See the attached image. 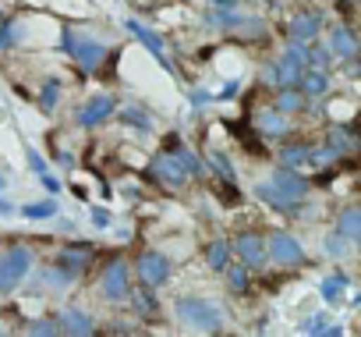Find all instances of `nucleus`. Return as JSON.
<instances>
[{"mask_svg": "<svg viewBox=\"0 0 361 337\" xmlns=\"http://www.w3.org/2000/svg\"><path fill=\"white\" fill-rule=\"evenodd\" d=\"M166 149L180 160V167L188 171V178H202V175H206V167H202V160L195 156V149L180 146V138H177V135H170V138H166Z\"/></svg>", "mask_w": 361, "mask_h": 337, "instance_id": "obj_17", "label": "nucleus"}, {"mask_svg": "<svg viewBox=\"0 0 361 337\" xmlns=\"http://www.w3.org/2000/svg\"><path fill=\"white\" fill-rule=\"evenodd\" d=\"M25 160H29V171H32V175H43V171H47V160H43L36 149H29V156H25Z\"/></svg>", "mask_w": 361, "mask_h": 337, "instance_id": "obj_38", "label": "nucleus"}, {"mask_svg": "<svg viewBox=\"0 0 361 337\" xmlns=\"http://www.w3.org/2000/svg\"><path fill=\"white\" fill-rule=\"evenodd\" d=\"M350 288V277L343 273V270H333L329 277H322V284H319V295H322V302L326 305H336L340 298H343V291Z\"/></svg>", "mask_w": 361, "mask_h": 337, "instance_id": "obj_19", "label": "nucleus"}, {"mask_svg": "<svg viewBox=\"0 0 361 337\" xmlns=\"http://www.w3.org/2000/svg\"><path fill=\"white\" fill-rule=\"evenodd\" d=\"M4 185H8V178H4V175H0V189H4Z\"/></svg>", "mask_w": 361, "mask_h": 337, "instance_id": "obj_46", "label": "nucleus"}, {"mask_svg": "<svg viewBox=\"0 0 361 337\" xmlns=\"http://www.w3.org/2000/svg\"><path fill=\"white\" fill-rule=\"evenodd\" d=\"M124 29H128V32H131V36H135V40H138V43H142V47H145V50L166 68V71H170V64H166V43H163L159 32H152L149 25H142V22H135V18H128Z\"/></svg>", "mask_w": 361, "mask_h": 337, "instance_id": "obj_14", "label": "nucleus"}, {"mask_svg": "<svg viewBox=\"0 0 361 337\" xmlns=\"http://www.w3.org/2000/svg\"><path fill=\"white\" fill-rule=\"evenodd\" d=\"M61 50H64L85 75L99 71L103 61L110 57V47H106V43H99V40H92V36L71 29V25H61Z\"/></svg>", "mask_w": 361, "mask_h": 337, "instance_id": "obj_1", "label": "nucleus"}, {"mask_svg": "<svg viewBox=\"0 0 361 337\" xmlns=\"http://www.w3.org/2000/svg\"><path fill=\"white\" fill-rule=\"evenodd\" d=\"M92 224H96V227H110L114 220H110V213H106L103 206H92Z\"/></svg>", "mask_w": 361, "mask_h": 337, "instance_id": "obj_42", "label": "nucleus"}, {"mask_svg": "<svg viewBox=\"0 0 361 337\" xmlns=\"http://www.w3.org/2000/svg\"><path fill=\"white\" fill-rule=\"evenodd\" d=\"M333 61H336V57H333V50H329L326 43H319V40L308 43V68H322V71H329Z\"/></svg>", "mask_w": 361, "mask_h": 337, "instance_id": "obj_31", "label": "nucleus"}, {"mask_svg": "<svg viewBox=\"0 0 361 337\" xmlns=\"http://www.w3.org/2000/svg\"><path fill=\"white\" fill-rule=\"evenodd\" d=\"M32 337H54V333H61V316L57 319H29V326H25Z\"/></svg>", "mask_w": 361, "mask_h": 337, "instance_id": "obj_35", "label": "nucleus"}, {"mask_svg": "<svg viewBox=\"0 0 361 337\" xmlns=\"http://www.w3.org/2000/svg\"><path fill=\"white\" fill-rule=\"evenodd\" d=\"M121 121L128 124V128H135V131H152V117L138 107V103H128V107H121Z\"/></svg>", "mask_w": 361, "mask_h": 337, "instance_id": "obj_26", "label": "nucleus"}, {"mask_svg": "<svg viewBox=\"0 0 361 337\" xmlns=\"http://www.w3.org/2000/svg\"><path fill=\"white\" fill-rule=\"evenodd\" d=\"M61 93H64V85H61L57 78H47L43 89H39V110H43V114H54L57 103H61Z\"/></svg>", "mask_w": 361, "mask_h": 337, "instance_id": "obj_28", "label": "nucleus"}, {"mask_svg": "<svg viewBox=\"0 0 361 337\" xmlns=\"http://www.w3.org/2000/svg\"><path fill=\"white\" fill-rule=\"evenodd\" d=\"M326 142H329V146H333L340 156H343V153H354V146H357V138H354V135H350L343 124H333V128L326 131Z\"/></svg>", "mask_w": 361, "mask_h": 337, "instance_id": "obj_29", "label": "nucleus"}, {"mask_svg": "<svg viewBox=\"0 0 361 337\" xmlns=\"http://www.w3.org/2000/svg\"><path fill=\"white\" fill-rule=\"evenodd\" d=\"M326 47H329V50H333V57H340V61H354V54L361 50V43H357L354 29H347V25H336V29H329V40H326Z\"/></svg>", "mask_w": 361, "mask_h": 337, "instance_id": "obj_15", "label": "nucleus"}, {"mask_svg": "<svg viewBox=\"0 0 361 337\" xmlns=\"http://www.w3.org/2000/svg\"><path fill=\"white\" fill-rule=\"evenodd\" d=\"M298 89L305 93V100H322L329 93V71L322 68H305L298 78Z\"/></svg>", "mask_w": 361, "mask_h": 337, "instance_id": "obj_16", "label": "nucleus"}, {"mask_svg": "<svg viewBox=\"0 0 361 337\" xmlns=\"http://www.w3.org/2000/svg\"><path fill=\"white\" fill-rule=\"evenodd\" d=\"M173 312L177 319L192 326V330H224V309L202 295H185L173 302Z\"/></svg>", "mask_w": 361, "mask_h": 337, "instance_id": "obj_2", "label": "nucleus"}, {"mask_svg": "<svg viewBox=\"0 0 361 337\" xmlns=\"http://www.w3.org/2000/svg\"><path fill=\"white\" fill-rule=\"evenodd\" d=\"M188 100H192V107H206V103H213V93L209 89H192Z\"/></svg>", "mask_w": 361, "mask_h": 337, "instance_id": "obj_40", "label": "nucleus"}, {"mask_svg": "<svg viewBox=\"0 0 361 337\" xmlns=\"http://www.w3.org/2000/svg\"><path fill=\"white\" fill-rule=\"evenodd\" d=\"M22 43V25L15 18H0V54H8Z\"/></svg>", "mask_w": 361, "mask_h": 337, "instance_id": "obj_30", "label": "nucleus"}, {"mask_svg": "<svg viewBox=\"0 0 361 337\" xmlns=\"http://www.w3.org/2000/svg\"><path fill=\"white\" fill-rule=\"evenodd\" d=\"M326 326H329V316L326 312H312V316H305L301 319V333H326Z\"/></svg>", "mask_w": 361, "mask_h": 337, "instance_id": "obj_37", "label": "nucleus"}, {"mask_svg": "<svg viewBox=\"0 0 361 337\" xmlns=\"http://www.w3.org/2000/svg\"><path fill=\"white\" fill-rule=\"evenodd\" d=\"M269 185H273L283 199H290V203H301V199L308 196V189H312V182L298 171V167H283V163L269 175Z\"/></svg>", "mask_w": 361, "mask_h": 337, "instance_id": "obj_9", "label": "nucleus"}, {"mask_svg": "<svg viewBox=\"0 0 361 337\" xmlns=\"http://www.w3.org/2000/svg\"><path fill=\"white\" fill-rule=\"evenodd\" d=\"M145 178L156 182L159 189H170V192H180V189L188 185V171L180 167V160H177L170 149H163V153H156V156L149 160Z\"/></svg>", "mask_w": 361, "mask_h": 337, "instance_id": "obj_5", "label": "nucleus"}, {"mask_svg": "<svg viewBox=\"0 0 361 337\" xmlns=\"http://www.w3.org/2000/svg\"><path fill=\"white\" fill-rule=\"evenodd\" d=\"M209 4H216V8H238L241 0H209Z\"/></svg>", "mask_w": 361, "mask_h": 337, "instance_id": "obj_44", "label": "nucleus"}, {"mask_svg": "<svg viewBox=\"0 0 361 337\" xmlns=\"http://www.w3.org/2000/svg\"><path fill=\"white\" fill-rule=\"evenodd\" d=\"M227 288H231V295H245L248 291V284H252V270L241 263V266H234V263H227Z\"/></svg>", "mask_w": 361, "mask_h": 337, "instance_id": "obj_27", "label": "nucleus"}, {"mask_svg": "<svg viewBox=\"0 0 361 337\" xmlns=\"http://www.w3.org/2000/svg\"><path fill=\"white\" fill-rule=\"evenodd\" d=\"M354 242H357V252H361V235H357V238H354Z\"/></svg>", "mask_w": 361, "mask_h": 337, "instance_id": "obj_47", "label": "nucleus"}, {"mask_svg": "<svg viewBox=\"0 0 361 337\" xmlns=\"http://www.w3.org/2000/svg\"><path fill=\"white\" fill-rule=\"evenodd\" d=\"M32 249L29 245H8L0 249V295H11L29 273H32Z\"/></svg>", "mask_w": 361, "mask_h": 337, "instance_id": "obj_4", "label": "nucleus"}, {"mask_svg": "<svg viewBox=\"0 0 361 337\" xmlns=\"http://www.w3.org/2000/svg\"><path fill=\"white\" fill-rule=\"evenodd\" d=\"M238 93H241V82L234 78V82H227V85H224V89H220V93L213 96V100H224V103H227V100H234Z\"/></svg>", "mask_w": 361, "mask_h": 337, "instance_id": "obj_39", "label": "nucleus"}, {"mask_svg": "<svg viewBox=\"0 0 361 337\" xmlns=\"http://www.w3.org/2000/svg\"><path fill=\"white\" fill-rule=\"evenodd\" d=\"M128 298L135 302V312H138L142 319H152V316L159 312V302H156L152 288H149V284H142V280H138V288H135V291H128Z\"/></svg>", "mask_w": 361, "mask_h": 337, "instance_id": "obj_22", "label": "nucleus"}, {"mask_svg": "<svg viewBox=\"0 0 361 337\" xmlns=\"http://www.w3.org/2000/svg\"><path fill=\"white\" fill-rule=\"evenodd\" d=\"M8 213H15V206L8 199H0V217H8Z\"/></svg>", "mask_w": 361, "mask_h": 337, "instance_id": "obj_45", "label": "nucleus"}, {"mask_svg": "<svg viewBox=\"0 0 361 337\" xmlns=\"http://www.w3.org/2000/svg\"><path fill=\"white\" fill-rule=\"evenodd\" d=\"M89 259H92V245H64V249L54 256V263H50V270H47V280L57 284V288H68V284H75V280L85 273Z\"/></svg>", "mask_w": 361, "mask_h": 337, "instance_id": "obj_3", "label": "nucleus"}, {"mask_svg": "<svg viewBox=\"0 0 361 337\" xmlns=\"http://www.w3.org/2000/svg\"><path fill=\"white\" fill-rule=\"evenodd\" d=\"M357 149H361V138H357Z\"/></svg>", "mask_w": 361, "mask_h": 337, "instance_id": "obj_48", "label": "nucleus"}, {"mask_svg": "<svg viewBox=\"0 0 361 337\" xmlns=\"http://www.w3.org/2000/svg\"><path fill=\"white\" fill-rule=\"evenodd\" d=\"M39 182H43V189H47L50 196H57V192H61V182H57L50 171H43V175H39Z\"/></svg>", "mask_w": 361, "mask_h": 337, "instance_id": "obj_41", "label": "nucleus"}, {"mask_svg": "<svg viewBox=\"0 0 361 337\" xmlns=\"http://www.w3.org/2000/svg\"><path fill=\"white\" fill-rule=\"evenodd\" d=\"M209 160H213V167L220 171V178H224L227 185H234V182H238V175H234V163H231L220 149H213V153H209Z\"/></svg>", "mask_w": 361, "mask_h": 337, "instance_id": "obj_36", "label": "nucleus"}, {"mask_svg": "<svg viewBox=\"0 0 361 337\" xmlns=\"http://www.w3.org/2000/svg\"><path fill=\"white\" fill-rule=\"evenodd\" d=\"M61 333L85 337V333H96V323H92V316L82 312V309H64V312H61Z\"/></svg>", "mask_w": 361, "mask_h": 337, "instance_id": "obj_18", "label": "nucleus"}, {"mask_svg": "<svg viewBox=\"0 0 361 337\" xmlns=\"http://www.w3.org/2000/svg\"><path fill=\"white\" fill-rule=\"evenodd\" d=\"M273 107H276V110H283V114L290 117V114H301V110L308 107V100H305V93H301L298 85H280V93H276Z\"/></svg>", "mask_w": 361, "mask_h": 337, "instance_id": "obj_20", "label": "nucleus"}, {"mask_svg": "<svg viewBox=\"0 0 361 337\" xmlns=\"http://www.w3.org/2000/svg\"><path fill=\"white\" fill-rule=\"evenodd\" d=\"M319 32H322V15H315V11H298L287 22V40L312 43V40H319Z\"/></svg>", "mask_w": 361, "mask_h": 337, "instance_id": "obj_13", "label": "nucleus"}, {"mask_svg": "<svg viewBox=\"0 0 361 337\" xmlns=\"http://www.w3.org/2000/svg\"><path fill=\"white\" fill-rule=\"evenodd\" d=\"M266 259L273 263V266H287V270H294V266H305V245L290 235V231H273L269 238H266Z\"/></svg>", "mask_w": 361, "mask_h": 337, "instance_id": "obj_6", "label": "nucleus"}, {"mask_svg": "<svg viewBox=\"0 0 361 337\" xmlns=\"http://www.w3.org/2000/svg\"><path fill=\"white\" fill-rule=\"evenodd\" d=\"M301 71H305V64L294 61V57H287V54H280V61H273V78H276V85H298Z\"/></svg>", "mask_w": 361, "mask_h": 337, "instance_id": "obj_21", "label": "nucleus"}, {"mask_svg": "<svg viewBox=\"0 0 361 337\" xmlns=\"http://www.w3.org/2000/svg\"><path fill=\"white\" fill-rule=\"evenodd\" d=\"M231 249H234V256H238L248 270H259L262 263H269V259H266V238H262L259 231H241V235L231 242Z\"/></svg>", "mask_w": 361, "mask_h": 337, "instance_id": "obj_10", "label": "nucleus"}, {"mask_svg": "<svg viewBox=\"0 0 361 337\" xmlns=\"http://www.w3.org/2000/svg\"><path fill=\"white\" fill-rule=\"evenodd\" d=\"M231 256H234V249H231V242H227V238H213V242L206 245V263H209V270H216V273H224V270H227Z\"/></svg>", "mask_w": 361, "mask_h": 337, "instance_id": "obj_23", "label": "nucleus"}, {"mask_svg": "<svg viewBox=\"0 0 361 337\" xmlns=\"http://www.w3.org/2000/svg\"><path fill=\"white\" fill-rule=\"evenodd\" d=\"M322 252H326L329 259H343V256L350 252V242H347L340 231H333V235H326V238H322Z\"/></svg>", "mask_w": 361, "mask_h": 337, "instance_id": "obj_34", "label": "nucleus"}, {"mask_svg": "<svg viewBox=\"0 0 361 337\" xmlns=\"http://www.w3.org/2000/svg\"><path fill=\"white\" fill-rule=\"evenodd\" d=\"M280 163L283 167H308V142H283L280 146Z\"/></svg>", "mask_w": 361, "mask_h": 337, "instance_id": "obj_25", "label": "nucleus"}, {"mask_svg": "<svg viewBox=\"0 0 361 337\" xmlns=\"http://www.w3.org/2000/svg\"><path fill=\"white\" fill-rule=\"evenodd\" d=\"M114 110H117V100L106 96V93H99V96H92V100H85V103L78 107L75 124H82V128H96V124H103L106 117H114Z\"/></svg>", "mask_w": 361, "mask_h": 337, "instance_id": "obj_11", "label": "nucleus"}, {"mask_svg": "<svg viewBox=\"0 0 361 337\" xmlns=\"http://www.w3.org/2000/svg\"><path fill=\"white\" fill-rule=\"evenodd\" d=\"M25 220H50L54 213H57V203L54 199H39V203H25L22 210H18Z\"/></svg>", "mask_w": 361, "mask_h": 337, "instance_id": "obj_32", "label": "nucleus"}, {"mask_svg": "<svg viewBox=\"0 0 361 337\" xmlns=\"http://www.w3.org/2000/svg\"><path fill=\"white\" fill-rule=\"evenodd\" d=\"M170 273H173V266H170V259H166L163 252H156V249L138 252V259H135V277H138L142 284L159 288V284L170 280Z\"/></svg>", "mask_w": 361, "mask_h": 337, "instance_id": "obj_8", "label": "nucleus"}, {"mask_svg": "<svg viewBox=\"0 0 361 337\" xmlns=\"http://www.w3.org/2000/svg\"><path fill=\"white\" fill-rule=\"evenodd\" d=\"M336 231H340L347 242H354V238L361 235V206H347V210H340V217H336Z\"/></svg>", "mask_w": 361, "mask_h": 337, "instance_id": "obj_24", "label": "nucleus"}, {"mask_svg": "<svg viewBox=\"0 0 361 337\" xmlns=\"http://www.w3.org/2000/svg\"><path fill=\"white\" fill-rule=\"evenodd\" d=\"M252 128H255L259 135H266V138H287V131H290L287 114L276 110V107H259V110L252 114Z\"/></svg>", "mask_w": 361, "mask_h": 337, "instance_id": "obj_12", "label": "nucleus"}, {"mask_svg": "<svg viewBox=\"0 0 361 337\" xmlns=\"http://www.w3.org/2000/svg\"><path fill=\"white\" fill-rule=\"evenodd\" d=\"M336 160H340V153H336L329 142L308 146V167H329V163H336Z\"/></svg>", "mask_w": 361, "mask_h": 337, "instance_id": "obj_33", "label": "nucleus"}, {"mask_svg": "<svg viewBox=\"0 0 361 337\" xmlns=\"http://www.w3.org/2000/svg\"><path fill=\"white\" fill-rule=\"evenodd\" d=\"M128 291H131V270H128V263L121 256H114L103 266V273H99V295L106 302H124Z\"/></svg>", "mask_w": 361, "mask_h": 337, "instance_id": "obj_7", "label": "nucleus"}, {"mask_svg": "<svg viewBox=\"0 0 361 337\" xmlns=\"http://www.w3.org/2000/svg\"><path fill=\"white\" fill-rule=\"evenodd\" d=\"M54 160H57V163L64 167V171H71V167H75V160H71V156H68L64 149H57V153H54Z\"/></svg>", "mask_w": 361, "mask_h": 337, "instance_id": "obj_43", "label": "nucleus"}]
</instances>
